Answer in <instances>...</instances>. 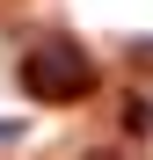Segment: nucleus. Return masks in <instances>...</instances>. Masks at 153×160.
<instances>
[{
	"instance_id": "2",
	"label": "nucleus",
	"mask_w": 153,
	"mask_h": 160,
	"mask_svg": "<svg viewBox=\"0 0 153 160\" xmlns=\"http://www.w3.org/2000/svg\"><path fill=\"white\" fill-rule=\"evenodd\" d=\"M8 138H22V124H0V146H8Z\"/></svg>"
},
{
	"instance_id": "1",
	"label": "nucleus",
	"mask_w": 153,
	"mask_h": 160,
	"mask_svg": "<svg viewBox=\"0 0 153 160\" xmlns=\"http://www.w3.org/2000/svg\"><path fill=\"white\" fill-rule=\"evenodd\" d=\"M22 95H37V102H88L95 95V58L73 37H44L22 58Z\"/></svg>"
}]
</instances>
